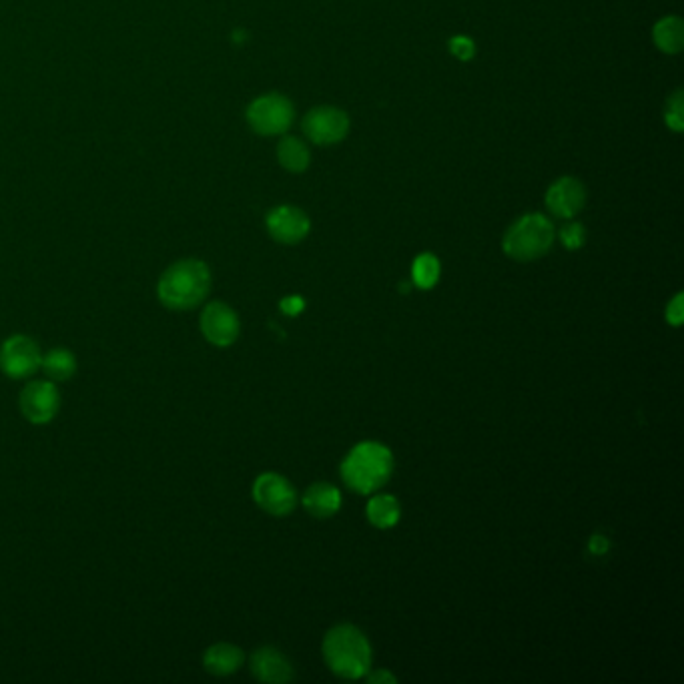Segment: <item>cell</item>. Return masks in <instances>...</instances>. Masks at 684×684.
Returning a JSON list of instances; mask_svg holds the SVG:
<instances>
[{
  "mask_svg": "<svg viewBox=\"0 0 684 684\" xmlns=\"http://www.w3.org/2000/svg\"><path fill=\"white\" fill-rule=\"evenodd\" d=\"M211 291V271L201 259H181L165 269L159 279V301L173 311H189L201 305Z\"/></svg>",
  "mask_w": 684,
  "mask_h": 684,
  "instance_id": "1",
  "label": "cell"
},
{
  "mask_svg": "<svg viewBox=\"0 0 684 684\" xmlns=\"http://www.w3.org/2000/svg\"><path fill=\"white\" fill-rule=\"evenodd\" d=\"M394 474V456L380 442H360L341 462V478L356 494H374L384 488Z\"/></svg>",
  "mask_w": 684,
  "mask_h": 684,
  "instance_id": "2",
  "label": "cell"
},
{
  "mask_svg": "<svg viewBox=\"0 0 684 684\" xmlns=\"http://www.w3.org/2000/svg\"><path fill=\"white\" fill-rule=\"evenodd\" d=\"M323 658L339 678L358 680L372 668V646L352 624H337L323 638Z\"/></svg>",
  "mask_w": 684,
  "mask_h": 684,
  "instance_id": "3",
  "label": "cell"
},
{
  "mask_svg": "<svg viewBox=\"0 0 684 684\" xmlns=\"http://www.w3.org/2000/svg\"><path fill=\"white\" fill-rule=\"evenodd\" d=\"M554 237L556 231L548 217L528 213L508 227L502 239V249L516 261H534L550 251Z\"/></svg>",
  "mask_w": 684,
  "mask_h": 684,
  "instance_id": "4",
  "label": "cell"
},
{
  "mask_svg": "<svg viewBox=\"0 0 684 684\" xmlns=\"http://www.w3.org/2000/svg\"><path fill=\"white\" fill-rule=\"evenodd\" d=\"M295 119V109L291 101L283 95L269 93L257 97L247 107V123L249 127L263 137H273L285 133Z\"/></svg>",
  "mask_w": 684,
  "mask_h": 684,
  "instance_id": "5",
  "label": "cell"
},
{
  "mask_svg": "<svg viewBox=\"0 0 684 684\" xmlns=\"http://www.w3.org/2000/svg\"><path fill=\"white\" fill-rule=\"evenodd\" d=\"M43 354L35 339L13 335L0 346V370L13 380H25L41 370Z\"/></svg>",
  "mask_w": 684,
  "mask_h": 684,
  "instance_id": "6",
  "label": "cell"
},
{
  "mask_svg": "<svg viewBox=\"0 0 684 684\" xmlns=\"http://www.w3.org/2000/svg\"><path fill=\"white\" fill-rule=\"evenodd\" d=\"M253 500L271 516H287L297 506V492L281 474L265 472L253 484Z\"/></svg>",
  "mask_w": 684,
  "mask_h": 684,
  "instance_id": "7",
  "label": "cell"
},
{
  "mask_svg": "<svg viewBox=\"0 0 684 684\" xmlns=\"http://www.w3.org/2000/svg\"><path fill=\"white\" fill-rule=\"evenodd\" d=\"M303 133L315 145H335L350 133V117L335 107H317L303 117Z\"/></svg>",
  "mask_w": 684,
  "mask_h": 684,
  "instance_id": "8",
  "label": "cell"
},
{
  "mask_svg": "<svg viewBox=\"0 0 684 684\" xmlns=\"http://www.w3.org/2000/svg\"><path fill=\"white\" fill-rule=\"evenodd\" d=\"M199 325H201L205 339L215 348L233 346L239 337V331H241V323H239L237 313L223 301H211L203 309Z\"/></svg>",
  "mask_w": 684,
  "mask_h": 684,
  "instance_id": "9",
  "label": "cell"
},
{
  "mask_svg": "<svg viewBox=\"0 0 684 684\" xmlns=\"http://www.w3.org/2000/svg\"><path fill=\"white\" fill-rule=\"evenodd\" d=\"M19 406L31 424L43 426L59 414L61 394L53 382H31L19 398Z\"/></svg>",
  "mask_w": 684,
  "mask_h": 684,
  "instance_id": "10",
  "label": "cell"
},
{
  "mask_svg": "<svg viewBox=\"0 0 684 684\" xmlns=\"http://www.w3.org/2000/svg\"><path fill=\"white\" fill-rule=\"evenodd\" d=\"M265 227L277 243L295 245L307 237L311 223L299 207L279 205L267 213Z\"/></svg>",
  "mask_w": 684,
  "mask_h": 684,
  "instance_id": "11",
  "label": "cell"
},
{
  "mask_svg": "<svg viewBox=\"0 0 684 684\" xmlns=\"http://www.w3.org/2000/svg\"><path fill=\"white\" fill-rule=\"evenodd\" d=\"M586 203L584 185L574 177H562L554 181L546 193V207L560 219H572L582 211Z\"/></svg>",
  "mask_w": 684,
  "mask_h": 684,
  "instance_id": "12",
  "label": "cell"
},
{
  "mask_svg": "<svg viewBox=\"0 0 684 684\" xmlns=\"http://www.w3.org/2000/svg\"><path fill=\"white\" fill-rule=\"evenodd\" d=\"M251 674L259 682L285 684L293 680V666L283 656V652H279L273 646H263V648H257L251 656Z\"/></svg>",
  "mask_w": 684,
  "mask_h": 684,
  "instance_id": "13",
  "label": "cell"
},
{
  "mask_svg": "<svg viewBox=\"0 0 684 684\" xmlns=\"http://www.w3.org/2000/svg\"><path fill=\"white\" fill-rule=\"evenodd\" d=\"M301 504L305 512L313 518H331L341 508V494L335 486L327 482H317L305 490Z\"/></svg>",
  "mask_w": 684,
  "mask_h": 684,
  "instance_id": "14",
  "label": "cell"
},
{
  "mask_svg": "<svg viewBox=\"0 0 684 684\" xmlns=\"http://www.w3.org/2000/svg\"><path fill=\"white\" fill-rule=\"evenodd\" d=\"M245 660V654L239 646L229 644V642H219L207 648L203 656L205 670L215 674V676H229L241 668Z\"/></svg>",
  "mask_w": 684,
  "mask_h": 684,
  "instance_id": "15",
  "label": "cell"
},
{
  "mask_svg": "<svg viewBox=\"0 0 684 684\" xmlns=\"http://www.w3.org/2000/svg\"><path fill=\"white\" fill-rule=\"evenodd\" d=\"M652 39L666 55H676L684 47V25L678 17H664L654 25Z\"/></svg>",
  "mask_w": 684,
  "mask_h": 684,
  "instance_id": "16",
  "label": "cell"
},
{
  "mask_svg": "<svg viewBox=\"0 0 684 684\" xmlns=\"http://www.w3.org/2000/svg\"><path fill=\"white\" fill-rule=\"evenodd\" d=\"M400 502L390 494H378L368 502V520L374 528L388 530L400 522Z\"/></svg>",
  "mask_w": 684,
  "mask_h": 684,
  "instance_id": "17",
  "label": "cell"
},
{
  "mask_svg": "<svg viewBox=\"0 0 684 684\" xmlns=\"http://www.w3.org/2000/svg\"><path fill=\"white\" fill-rule=\"evenodd\" d=\"M41 368L49 380L67 382L77 372V358L67 348H55L47 356H43Z\"/></svg>",
  "mask_w": 684,
  "mask_h": 684,
  "instance_id": "18",
  "label": "cell"
},
{
  "mask_svg": "<svg viewBox=\"0 0 684 684\" xmlns=\"http://www.w3.org/2000/svg\"><path fill=\"white\" fill-rule=\"evenodd\" d=\"M277 159L283 169L291 173H301L309 167L311 155L303 141H299L297 137H285L277 145Z\"/></svg>",
  "mask_w": 684,
  "mask_h": 684,
  "instance_id": "19",
  "label": "cell"
},
{
  "mask_svg": "<svg viewBox=\"0 0 684 684\" xmlns=\"http://www.w3.org/2000/svg\"><path fill=\"white\" fill-rule=\"evenodd\" d=\"M414 285L420 289H432L440 279V261L432 253H422L412 265Z\"/></svg>",
  "mask_w": 684,
  "mask_h": 684,
  "instance_id": "20",
  "label": "cell"
},
{
  "mask_svg": "<svg viewBox=\"0 0 684 684\" xmlns=\"http://www.w3.org/2000/svg\"><path fill=\"white\" fill-rule=\"evenodd\" d=\"M666 125L674 131V133H680L682 127H684V107H682V91H676L670 99H668V105H666Z\"/></svg>",
  "mask_w": 684,
  "mask_h": 684,
  "instance_id": "21",
  "label": "cell"
},
{
  "mask_svg": "<svg viewBox=\"0 0 684 684\" xmlns=\"http://www.w3.org/2000/svg\"><path fill=\"white\" fill-rule=\"evenodd\" d=\"M560 241H562V245L566 249L576 251V249H580L584 245L586 231H584V227L580 223H568V225H564L560 229Z\"/></svg>",
  "mask_w": 684,
  "mask_h": 684,
  "instance_id": "22",
  "label": "cell"
},
{
  "mask_svg": "<svg viewBox=\"0 0 684 684\" xmlns=\"http://www.w3.org/2000/svg\"><path fill=\"white\" fill-rule=\"evenodd\" d=\"M450 51L460 61H470L476 55V45L468 37H454L450 41Z\"/></svg>",
  "mask_w": 684,
  "mask_h": 684,
  "instance_id": "23",
  "label": "cell"
},
{
  "mask_svg": "<svg viewBox=\"0 0 684 684\" xmlns=\"http://www.w3.org/2000/svg\"><path fill=\"white\" fill-rule=\"evenodd\" d=\"M666 321L678 327L684 321V295L676 293L674 299L666 305Z\"/></svg>",
  "mask_w": 684,
  "mask_h": 684,
  "instance_id": "24",
  "label": "cell"
},
{
  "mask_svg": "<svg viewBox=\"0 0 684 684\" xmlns=\"http://www.w3.org/2000/svg\"><path fill=\"white\" fill-rule=\"evenodd\" d=\"M303 307H305V301H303V297H301V295H289V297H283V299H281V303H279V309H281L285 315H289V317H295V315H299V313L303 311Z\"/></svg>",
  "mask_w": 684,
  "mask_h": 684,
  "instance_id": "25",
  "label": "cell"
},
{
  "mask_svg": "<svg viewBox=\"0 0 684 684\" xmlns=\"http://www.w3.org/2000/svg\"><path fill=\"white\" fill-rule=\"evenodd\" d=\"M368 682H370V684H394V682H398V678H396L390 670L382 668V670L372 672V674L368 676Z\"/></svg>",
  "mask_w": 684,
  "mask_h": 684,
  "instance_id": "26",
  "label": "cell"
},
{
  "mask_svg": "<svg viewBox=\"0 0 684 684\" xmlns=\"http://www.w3.org/2000/svg\"><path fill=\"white\" fill-rule=\"evenodd\" d=\"M608 546H610L608 540H606L604 536H600V534H594L592 540H590V552L596 554V556L606 554V552H608Z\"/></svg>",
  "mask_w": 684,
  "mask_h": 684,
  "instance_id": "27",
  "label": "cell"
}]
</instances>
